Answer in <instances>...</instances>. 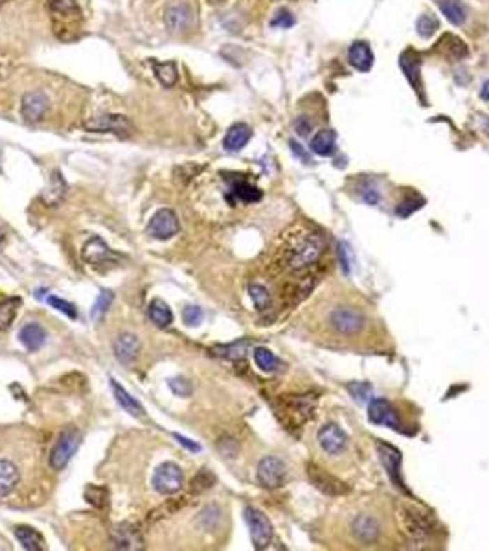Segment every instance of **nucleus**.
I'll return each mask as SVG.
<instances>
[{"label":"nucleus","instance_id":"1","mask_svg":"<svg viewBox=\"0 0 489 551\" xmlns=\"http://www.w3.org/2000/svg\"><path fill=\"white\" fill-rule=\"evenodd\" d=\"M326 250V241L318 232L296 228L285 236L280 248V265L283 271L298 272L317 265Z\"/></svg>","mask_w":489,"mask_h":551},{"label":"nucleus","instance_id":"2","mask_svg":"<svg viewBox=\"0 0 489 551\" xmlns=\"http://www.w3.org/2000/svg\"><path fill=\"white\" fill-rule=\"evenodd\" d=\"M399 526L412 541H425L432 533V522L427 513L414 506H401L398 511Z\"/></svg>","mask_w":489,"mask_h":551},{"label":"nucleus","instance_id":"3","mask_svg":"<svg viewBox=\"0 0 489 551\" xmlns=\"http://www.w3.org/2000/svg\"><path fill=\"white\" fill-rule=\"evenodd\" d=\"M50 13L56 28V36L63 37V31L77 30L83 17L80 6L72 0H50Z\"/></svg>","mask_w":489,"mask_h":551},{"label":"nucleus","instance_id":"4","mask_svg":"<svg viewBox=\"0 0 489 551\" xmlns=\"http://www.w3.org/2000/svg\"><path fill=\"white\" fill-rule=\"evenodd\" d=\"M329 327L338 335H357L366 326V318L353 307H337L328 316Z\"/></svg>","mask_w":489,"mask_h":551},{"label":"nucleus","instance_id":"5","mask_svg":"<svg viewBox=\"0 0 489 551\" xmlns=\"http://www.w3.org/2000/svg\"><path fill=\"white\" fill-rule=\"evenodd\" d=\"M80 443H81V434L76 430V428H66V430L61 432V436L57 437V443L56 446H54V451H52V456H50L52 469H56V471L65 469L66 463L70 461V458L76 454Z\"/></svg>","mask_w":489,"mask_h":551},{"label":"nucleus","instance_id":"6","mask_svg":"<svg viewBox=\"0 0 489 551\" xmlns=\"http://www.w3.org/2000/svg\"><path fill=\"white\" fill-rule=\"evenodd\" d=\"M245 520L250 529V538L256 550H265L273 541V526L271 522L262 511H257L254 507L245 509Z\"/></svg>","mask_w":489,"mask_h":551},{"label":"nucleus","instance_id":"7","mask_svg":"<svg viewBox=\"0 0 489 551\" xmlns=\"http://www.w3.org/2000/svg\"><path fill=\"white\" fill-rule=\"evenodd\" d=\"M182 481H184V476H182L181 467L172 461L162 463L153 474V487L160 495H173V492L181 491Z\"/></svg>","mask_w":489,"mask_h":551},{"label":"nucleus","instance_id":"8","mask_svg":"<svg viewBox=\"0 0 489 551\" xmlns=\"http://www.w3.org/2000/svg\"><path fill=\"white\" fill-rule=\"evenodd\" d=\"M308 476L309 481L317 487L318 491L324 492V495L343 496L349 492V487L343 480H338L337 476H333V474L326 472L324 469L315 465V463H309L308 465Z\"/></svg>","mask_w":489,"mask_h":551},{"label":"nucleus","instance_id":"9","mask_svg":"<svg viewBox=\"0 0 489 551\" xmlns=\"http://www.w3.org/2000/svg\"><path fill=\"white\" fill-rule=\"evenodd\" d=\"M287 476V467L282 460L278 458H263L257 465V481L262 483L265 489H278L283 485Z\"/></svg>","mask_w":489,"mask_h":551},{"label":"nucleus","instance_id":"10","mask_svg":"<svg viewBox=\"0 0 489 551\" xmlns=\"http://www.w3.org/2000/svg\"><path fill=\"white\" fill-rule=\"evenodd\" d=\"M179 228H181V225H179V217H176L175 211L170 210V208H162L149 220L147 234L155 239L164 241L175 236Z\"/></svg>","mask_w":489,"mask_h":551},{"label":"nucleus","instance_id":"11","mask_svg":"<svg viewBox=\"0 0 489 551\" xmlns=\"http://www.w3.org/2000/svg\"><path fill=\"white\" fill-rule=\"evenodd\" d=\"M85 129L91 130V133H118V135H129L133 129V123L123 114H101L86 121Z\"/></svg>","mask_w":489,"mask_h":551},{"label":"nucleus","instance_id":"12","mask_svg":"<svg viewBox=\"0 0 489 551\" xmlns=\"http://www.w3.org/2000/svg\"><path fill=\"white\" fill-rule=\"evenodd\" d=\"M318 445L329 456H337L348 445V436H346V432L343 428H338L337 425L329 423V425H324L318 430Z\"/></svg>","mask_w":489,"mask_h":551},{"label":"nucleus","instance_id":"13","mask_svg":"<svg viewBox=\"0 0 489 551\" xmlns=\"http://www.w3.org/2000/svg\"><path fill=\"white\" fill-rule=\"evenodd\" d=\"M48 107H50V101L46 98L45 92L40 91H31L26 92L24 98H22V107H20V112H22V118L30 123H37L46 116L48 112Z\"/></svg>","mask_w":489,"mask_h":551},{"label":"nucleus","instance_id":"14","mask_svg":"<svg viewBox=\"0 0 489 551\" xmlns=\"http://www.w3.org/2000/svg\"><path fill=\"white\" fill-rule=\"evenodd\" d=\"M164 22L172 31H188L195 26V13L188 4H172L164 11Z\"/></svg>","mask_w":489,"mask_h":551},{"label":"nucleus","instance_id":"15","mask_svg":"<svg viewBox=\"0 0 489 551\" xmlns=\"http://www.w3.org/2000/svg\"><path fill=\"white\" fill-rule=\"evenodd\" d=\"M377 454L381 458V461H383L386 472H389L390 480L393 481V485L401 489V491H407L403 478H401V452L398 448H393L392 445L377 443Z\"/></svg>","mask_w":489,"mask_h":551},{"label":"nucleus","instance_id":"16","mask_svg":"<svg viewBox=\"0 0 489 551\" xmlns=\"http://www.w3.org/2000/svg\"><path fill=\"white\" fill-rule=\"evenodd\" d=\"M352 533L361 542H375L381 535V524L373 515L361 513L352 520Z\"/></svg>","mask_w":489,"mask_h":551},{"label":"nucleus","instance_id":"17","mask_svg":"<svg viewBox=\"0 0 489 551\" xmlns=\"http://www.w3.org/2000/svg\"><path fill=\"white\" fill-rule=\"evenodd\" d=\"M83 259L86 263H91L92 266H100L114 261V256H112L109 246L100 237H91V239L86 241V245L83 246Z\"/></svg>","mask_w":489,"mask_h":551},{"label":"nucleus","instance_id":"18","mask_svg":"<svg viewBox=\"0 0 489 551\" xmlns=\"http://www.w3.org/2000/svg\"><path fill=\"white\" fill-rule=\"evenodd\" d=\"M112 544L118 550H140L142 536L137 527L131 526V524H120L112 531Z\"/></svg>","mask_w":489,"mask_h":551},{"label":"nucleus","instance_id":"19","mask_svg":"<svg viewBox=\"0 0 489 551\" xmlns=\"http://www.w3.org/2000/svg\"><path fill=\"white\" fill-rule=\"evenodd\" d=\"M250 138H253V129H250L247 123H236V126L230 127L227 135H225L223 147H225L228 153H237V151H241L243 147L247 146Z\"/></svg>","mask_w":489,"mask_h":551},{"label":"nucleus","instance_id":"20","mask_svg":"<svg viewBox=\"0 0 489 551\" xmlns=\"http://www.w3.org/2000/svg\"><path fill=\"white\" fill-rule=\"evenodd\" d=\"M348 59L353 68H357L359 72H370L373 65V52L368 46V43L357 40V43H353L349 46Z\"/></svg>","mask_w":489,"mask_h":551},{"label":"nucleus","instance_id":"21","mask_svg":"<svg viewBox=\"0 0 489 551\" xmlns=\"http://www.w3.org/2000/svg\"><path fill=\"white\" fill-rule=\"evenodd\" d=\"M138 351H140V342L135 335H129V333H123L116 338V344H114V353H116V358L121 362V364H131L135 362V358L138 356Z\"/></svg>","mask_w":489,"mask_h":551},{"label":"nucleus","instance_id":"22","mask_svg":"<svg viewBox=\"0 0 489 551\" xmlns=\"http://www.w3.org/2000/svg\"><path fill=\"white\" fill-rule=\"evenodd\" d=\"M368 417L370 421L375 423V425H386L392 426V428H398V421L393 417L392 406H390L389 401H384V399H373L370 402Z\"/></svg>","mask_w":489,"mask_h":551},{"label":"nucleus","instance_id":"23","mask_svg":"<svg viewBox=\"0 0 489 551\" xmlns=\"http://www.w3.org/2000/svg\"><path fill=\"white\" fill-rule=\"evenodd\" d=\"M230 197L234 201L257 202L262 199V190L250 184L248 181H245V179H234L230 182Z\"/></svg>","mask_w":489,"mask_h":551},{"label":"nucleus","instance_id":"24","mask_svg":"<svg viewBox=\"0 0 489 551\" xmlns=\"http://www.w3.org/2000/svg\"><path fill=\"white\" fill-rule=\"evenodd\" d=\"M19 340L22 342V346L30 351H37L43 347V344L46 342V331L39 326V324H28L20 329Z\"/></svg>","mask_w":489,"mask_h":551},{"label":"nucleus","instance_id":"25","mask_svg":"<svg viewBox=\"0 0 489 551\" xmlns=\"http://www.w3.org/2000/svg\"><path fill=\"white\" fill-rule=\"evenodd\" d=\"M335 146H337V136H335L331 129L318 130L317 135L313 136V140H311V149L320 156L333 155L335 149H337Z\"/></svg>","mask_w":489,"mask_h":551},{"label":"nucleus","instance_id":"26","mask_svg":"<svg viewBox=\"0 0 489 551\" xmlns=\"http://www.w3.org/2000/svg\"><path fill=\"white\" fill-rule=\"evenodd\" d=\"M111 388H112V391H114L116 401L120 402L123 410H127L129 414H131V416H135V417H144V408H142L140 402H138L135 397L129 395V393L126 391V388H123L120 382H116L114 379H111Z\"/></svg>","mask_w":489,"mask_h":551},{"label":"nucleus","instance_id":"27","mask_svg":"<svg viewBox=\"0 0 489 551\" xmlns=\"http://www.w3.org/2000/svg\"><path fill=\"white\" fill-rule=\"evenodd\" d=\"M17 541L22 544V548L28 551H40L45 548V538L37 529L30 526H19L15 527Z\"/></svg>","mask_w":489,"mask_h":551},{"label":"nucleus","instance_id":"28","mask_svg":"<svg viewBox=\"0 0 489 551\" xmlns=\"http://www.w3.org/2000/svg\"><path fill=\"white\" fill-rule=\"evenodd\" d=\"M399 65L403 68L407 80L410 81V85L414 86V91H421V80H419V57L414 55L412 52H405L399 57Z\"/></svg>","mask_w":489,"mask_h":551},{"label":"nucleus","instance_id":"29","mask_svg":"<svg viewBox=\"0 0 489 551\" xmlns=\"http://www.w3.org/2000/svg\"><path fill=\"white\" fill-rule=\"evenodd\" d=\"M19 481V471L13 463L0 460V498L10 495Z\"/></svg>","mask_w":489,"mask_h":551},{"label":"nucleus","instance_id":"30","mask_svg":"<svg viewBox=\"0 0 489 551\" xmlns=\"http://www.w3.org/2000/svg\"><path fill=\"white\" fill-rule=\"evenodd\" d=\"M285 405H287V410L298 416V423L309 419L315 410V399H311V395H296L293 399H285Z\"/></svg>","mask_w":489,"mask_h":551},{"label":"nucleus","instance_id":"31","mask_svg":"<svg viewBox=\"0 0 489 551\" xmlns=\"http://www.w3.org/2000/svg\"><path fill=\"white\" fill-rule=\"evenodd\" d=\"M439 10L447 17L449 22H453L454 26H462L467 19V13H465L464 4L460 0H438Z\"/></svg>","mask_w":489,"mask_h":551},{"label":"nucleus","instance_id":"32","mask_svg":"<svg viewBox=\"0 0 489 551\" xmlns=\"http://www.w3.org/2000/svg\"><path fill=\"white\" fill-rule=\"evenodd\" d=\"M149 318L155 326L158 327H167L173 322V312L172 309L167 307L166 301L162 300H153L149 303Z\"/></svg>","mask_w":489,"mask_h":551},{"label":"nucleus","instance_id":"33","mask_svg":"<svg viewBox=\"0 0 489 551\" xmlns=\"http://www.w3.org/2000/svg\"><path fill=\"white\" fill-rule=\"evenodd\" d=\"M153 70H155L158 81H160L166 89H172V86L176 83L179 74H176L175 61H166V63H157V61H155V63H153Z\"/></svg>","mask_w":489,"mask_h":551},{"label":"nucleus","instance_id":"34","mask_svg":"<svg viewBox=\"0 0 489 551\" xmlns=\"http://www.w3.org/2000/svg\"><path fill=\"white\" fill-rule=\"evenodd\" d=\"M19 307H20L19 298H8V300L0 301V331L8 329V327L13 324Z\"/></svg>","mask_w":489,"mask_h":551},{"label":"nucleus","instance_id":"35","mask_svg":"<svg viewBox=\"0 0 489 551\" xmlns=\"http://www.w3.org/2000/svg\"><path fill=\"white\" fill-rule=\"evenodd\" d=\"M65 191H66V184L65 181H63L61 173H54V175H52L50 186H48V190H46L45 193V201L50 206L57 204V202L63 199V195H65Z\"/></svg>","mask_w":489,"mask_h":551},{"label":"nucleus","instance_id":"36","mask_svg":"<svg viewBox=\"0 0 489 551\" xmlns=\"http://www.w3.org/2000/svg\"><path fill=\"white\" fill-rule=\"evenodd\" d=\"M112 300H114V294H112L111 291H107V289H103V291L98 294L96 301H94V305H92V311H91V316L92 320H101L103 316H105V312L109 311V307H111Z\"/></svg>","mask_w":489,"mask_h":551},{"label":"nucleus","instance_id":"37","mask_svg":"<svg viewBox=\"0 0 489 551\" xmlns=\"http://www.w3.org/2000/svg\"><path fill=\"white\" fill-rule=\"evenodd\" d=\"M254 361H256L259 370L269 371V373L278 368V358L274 356L273 351L265 349V347H257V349L254 351Z\"/></svg>","mask_w":489,"mask_h":551},{"label":"nucleus","instance_id":"38","mask_svg":"<svg viewBox=\"0 0 489 551\" xmlns=\"http://www.w3.org/2000/svg\"><path fill=\"white\" fill-rule=\"evenodd\" d=\"M248 294H250V298H253L254 305H256L257 311L267 309L269 301H271V296H269V291L265 289V287L254 283V285L248 287Z\"/></svg>","mask_w":489,"mask_h":551},{"label":"nucleus","instance_id":"39","mask_svg":"<svg viewBox=\"0 0 489 551\" xmlns=\"http://www.w3.org/2000/svg\"><path fill=\"white\" fill-rule=\"evenodd\" d=\"M438 26H439V22H438V19H436V17L421 15L418 19V22H416V30H418L419 36L427 39V37H430V36H434V33H436V30H438Z\"/></svg>","mask_w":489,"mask_h":551},{"label":"nucleus","instance_id":"40","mask_svg":"<svg viewBox=\"0 0 489 551\" xmlns=\"http://www.w3.org/2000/svg\"><path fill=\"white\" fill-rule=\"evenodd\" d=\"M247 347L248 344L247 342H237V344H230V346H225V347H217V355H223L227 356V358H243L245 356V353H247Z\"/></svg>","mask_w":489,"mask_h":551},{"label":"nucleus","instance_id":"41","mask_svg":"<svg viewBox=\"0 0 489 551\" xmlns=\"http://www.w3.org/2000/svg\"><path fill=\"white\" fill-rule=\"evenodd\" d=\"M48 303H50V305L54 307V309H57V311H59V312H63V315H66V316H68V318H72V320H74V318H77L76 307L72 305V303H68V301H66V300H63V298H57V296H50V298H48Z\"/></svg>","mask_w":489,"mask_h":551},{"label":"nucleus","instance_id":"42","mask_svg":"<svg viewBox=\"0 0 489 551\" xmlns=\"http://www.w3.org/2000/svg\"><path fill=\"white\" fill-rule=\"evenodd\" d=\"M294 22H296V19H294V15L291 11L280 10L276 15H274V19L271 20V26H273V28H283V30H287V28L294 26Z\"/></svg>","mask_w":489,"mask_h":551},{"label":"nucleus","instance_id":"43","mask_svg":"<svg viewBox=\"0 0 489 551\" xmlns=\"http://www.w3.org/2000/svg\"><path fill=\"white\" fill-rule=\"evenodd\" d=\"M170 390L179 397H188L192 393V384L184 379V377H175V379H170Z\"/></svg>","mask_w":489,"mask_h":551},{"label":"nucleus","instance_id":"44","mask_svg":"<svg viewBox=\"0 0 489 551\" xmlns=\"http://www.w3.org/2000/svg\"><path fill=\"white\" fill-rule=\"evenodd\" d=\"M202 311L201 309H199V307H195V305H188L186 309H184V312H182V318H184V324H186V326H192V327H195V326H199V324H201L202 322Z\"/></svg>","mask_w":489,"mask_h":551},{"label":"nucleus","instance_id":"45","mask_svg":"<svg viewBox=\"0 0 489 551\" xmlns=\"http://www.w3.org/2000/svg\"><path fill=\"white\" fill-rule=\"evenodd\" d=\"M419 204H423V201H421V199H419V201H416V199H407V201H403L401 204H399L398 216L409 217L412 211H416L418 208H421Z\"/></svg>","mask_w":489,"mask_h":551},{"label":"nucleus","instance_id":"46","mask_svg":"<svg viewBox=\"0 0 489 551\" xmlns=\"http://www.w3.org/2000/svg\"><path fill=\"white\" fill-rule=\"evenodd\" d=\"M338 257H340V265H343L344 272L349 274V271H352V261H349V248L346 243L338 245Z\"/></svg>","mask_w":489,"mask_h":551},{"label":"nucleus","instance_id":"47","mask_svg":"<svg viewBox=\"0 0 489 551\" xmlns=\"http://www.w3.org/2000/svg\"><path fill=\"white\" fill-rule=\"evenodd\" d=\"M349 391L355 395V399L359 397V401H364L370 395L372 388L368 384H364V382H357V384H349Z\"/></svg>","mask_w":489,"mask_h":551},{"label":"nucleus","instance_id":"48","mask_svg":"<svg viewBox=\"0 0 489 551\" xmlns=\"http://www.w3.org/2000/svg\"><path fill=\"white\" fill-rule=\"evenodd\" d=\"M294 129H296V133L300 136H308L309 133H311V129H313V123H311V120H308L306 116H302V118H298V120L294 121Z\"/></svg>","mask_w":489,"mask_h":551},{"label":"nucleus","instance_id":"49","mask_svg":"<svg viewBox=\"0 0 489 551\" xmlns=\"http://www.w3.org/2000/svg\"><path fill=\"white\" fill-rule=\"evenodd\" d=\"M175 439L179 441V443H181L182 446H186L188 451H192V452H199L201 451V446L197 445L195 441H192V439H188V437H184V436H181V434H175Z\"/></svg>","mask_w":489,"mask_h":551},{"label":"nucleus","instance_id":"50","mask_svg":"<svg viewBox=\"0 0 489 551\" xmlns=\"http://www.w3.org/2000/svg\"><path fill=\"white\" fill-rule=\"evenodd\" d=\"M289 146H291V149H293L294 155L300 156V158H302L303 162H309V155H308V153H306V151H303V147L300 146V144H298L296 140L289 142Z\"/></svg>","mask_w":489,"mask_h":551},{"label":"nucleus","instance_id":"51","mask_svg":"<svg viewBox=\"0 0 489 551\" xmlns=\"http://www.w3.org/2000/svg\"><path fill=\"white\" fill-rule=\"evenodd\" d=\"M480 96H482V100L489 101V80L486 81L484 85H482V91H480Z\"/></svg>","mask_w":489,"mask_h":551},{"label":"nucleus","instance_id":"52","mask_svg":"<svg viewBox=\"0 0 489 551\" xmlns=\"http://www.w3.org/2000/svg\"><path fill=\"white\" fill-rule=\"evenodd\" d=\"M210 4H221V2H225V0H208Z\"/></svg>","mask_w":489,"mask_h":551},{"label":"nucleus","instance_id":"53","mask_svg":"<svg viewBox=\"0 0 489 551\" xmlns=\"http://www.w3.org/2000/svg\"><path fill=\"white\" fill-rule=\"evenodd\" d=\"M0 2H4V0H0Z\"/></svg>","mask_w":489,"mask_h":551}]
</instances>
